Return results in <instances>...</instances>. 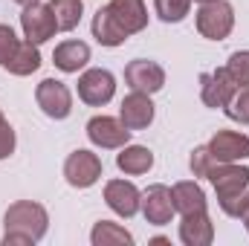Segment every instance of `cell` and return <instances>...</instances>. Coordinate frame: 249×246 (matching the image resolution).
<instances>
[{
  "label": "cell",
  "mask_w": 249,
  "mask_h": 246,
  "mask_svg": "<svg viewBox=\"0 0 249 246\" xmlns=\"http://www.w3.org/2000/svg\"><path fill=\"white\" fill-rule=\"evenodd\" d=\"M180 241L186 246H209L214 241V223L203 211H188L180 220Z\"/></svg>",
  "instance_id": "16"
},
{
  "label": "cell",
  "mask_w": 249,
  "mask_h": 246,
  "mask_svg": "<svg viewBox=\"0 0 249 246\" xmlns=\"http://www.w3.org/2000/svg\"><path fill=\"white\" fill-rule=\"evenodd\" d=\"M50 9H53V15L58 20L61 32H72L81 23V15H84V3L81 0H50Z\"/></svg>",
  "instance_id": "22"
},
{
  "label": "cell",
  "mask_w": 249,
  "mask_h": 246,
  "mask_svg": "<svg viewBox=\"0 0 249 246\" xmlns=\"http://www.w3.org/2000/svg\"><path fill=\"white\" fill-rule=\"evenodd\" d=\"M235 29V9L226 0L203 3L197 12V32L209 41H223Z\"/></svg>",
  "instance_id": "2"
},
{
  "label": "cell",
  "mask_w": 249,
  "mask_h": 246,
  "mask_svg": "<svg viewBox=\"0 0 249 246\" xmlns=\"http://www.w3.org/2000/svg\"><path fill=\"white\" fill-rule=\"evenodd\" d=\"M124 81L130 90L136 93H160L165 87V70L157 61H148V58H136L124 67Z\"/></svg>",
  "instance_id": "10"
},
{
  "label": "cell",
  "mask_w": 249,
  "mask_h": 246,
  "mask_svg": "<svg viewBox=\"0 0 249 246\" xmlns=\"http://www.w3.org/2000/svg\"><path fill=\"white\" fill-rule=\"evenodd\" d=\"M107 12L113 15V20L119 23L124 35H136L148 26V9H145V0H110L107 3Z\"/></svg>",
  "instance_id": "13"
},
{
  "label": "cell",
  "mask_w": 249,
  "mask_h": 246,
  "mask_svg": "<svg viewBox=\"0 0 249 246\" xmlns=\"http://www.w3.org/2000/svg\"><path fill=\"white\" fill-rule=\"evenodd\" d=\"M116 165H119V171L130 174V177L148 174L154 168V151L145 145H124L116 154Z\"/></svg>",
  "instance_id": "17"
},
{
  "label": "cell",
  "mask_w": 249,
  "mask_h": 246,
  "mask_svg": "<svg viewBox=\"0 0 249 246\" xmlns=\"http://www.w3.org/2000/svg\"><path fill=\"white\" fill-rule=\"evenodd\" d=\"M241 223L247 226V232H249V200H247V206H244V214H241Z\"/></svg>",
  "instance_id": "30"
},
{
  "label": "cell",
  "mask_w": 249,
  "mask_h": 246,
  "mask_svg": "<svg viewBox=\"0 0 249 246\" xmlns=\"http://www.w3.org/2000/svg\"><path fill=\"white\" fill-rule=\"evenodd\" d=\"M18 47H20V41H18L15 29H12V26H6V23H0V67H3V70L9 67L12 58H15Z\"/></svg>",
  "instance_id": "27"
},
{
  "label": "cell",
  "mask_w": 249,
  "mask_h": 246,
  "mask_svg": "<svg viewBox=\"0 0 249 246\" xmlns=\"http://www.w3.org/2000/svg\"><path fill=\"white\" fill-rule=\"evenodd\" d=\"M226 70H229V75H232L241 87L249 84V50H238V53H232L229 61H226Z\"/></svg>",
  "instance_id": "26"
},
{
  "label": "cell",
  "mask_w": 249,
  "mask_h": 246,
  "mask_svg": "<svg viewBox=\"0 0 249 246\" xmlns=\"http://www.w3.org/2000/svg\"><path fill=\"white\" fill-rule=\"evenodd\" d=\"M38 67H41V53H38V47H35V44H29V41H20V47H18L15 58L9 61L6 70H9L12 75H32Z\"/></svg>",
  "instance_id": "23"
},
{
  "label": "cell",
  "mask_w": 249,
  "mask_h": 246,
  "mask_svg": "<svg viewBox=\"0 0 249 246\" xmlns=\"http://www.w3.org/2000/svg\"><path fill=\"white\" fill-rule=\"evenodd\" d=\"M188 165H191V174H194V177H209V171H212V165H214V157L209 154L206 145H200V148L191 151Z\"/></svg>",
  "instance_id": "28"
},
{
  "label": "cell",
  "mask_w": 249,
  "mask_h": 246,
  "mask_svg": "<svg viewBox=\"0 0 249 246\" xmlns=\"http://www.w3.org/2000/svg\"><path fill=\"white\" fill-rule=\"evenodd\" d=\"M209 154L214 157V162H241L249 159V136L238 130H217L209 139Z\"/></svg>",
  "instance_id": "12"
},
{
  "label": "cell",
  "mask_w": 249,
  "mask_h": 246,
  "mask_svg": "<svg viewBox=\"0 0 249 246\" xmlns=\"http://www.w3.org/2000/svg\"><path fill=\"white\" fill-rule=\"evenodd\" d=\"M197 3H212V0H197Z\"/></svg>",
  "instance_id": "32"
},
{
  "label": "cell",
  "mask_w": 249,
  "mask_h": 246,
  "mask_svg": "<svg viewBox=\"0 0 249 246\" xmlns=\"http://www.w3.org/2000/svg\"><path fill=\"white\" fill-rule=\"evenodd\" d=\"M90 241H93V246H133V235L119 223L99 220L90 232Z\"/></svg>",
  "instance_id": "21"
},
{
  "label": "cell",
  "mask_w": 249,
  "mask_h": 246,
  "mask_svg": "<svg viewBox=\"0 0 249 246\" xmlns=\"http://www.w3.org/2000/svg\"><path fill=\"white\" fill-rule=\"evenodd\" d=\"M15 130H12V124L6 122V116H3V110H0V159H9L12 154H15Z\"/></svg>",
  "instance_id": "29"
},
{
  "label": "cell",
  "mask_w": 249,
  "mask_h": 246,
  "mask_svg": "<svg viewBox=\"0 0 249 246\" xmlns=\"http://www.w3.org/2000/svg\"><path fill=\"white\" fill-rule=\"evenodd\" d=\"M15 3H20V6H32V3H38V0H15Z\"/></svg>",
  "instance_id": "31"
},
{
  "label": "cell",
  "mask_w": 249,
  "mask_h": 246,
  "mask_svg": "<svg viewBox=\"0 0 249 246\" xmlns=\"http://www.w3.org/2000/svg\"><path fill=\"white\" fill-rule=\"evenodd\" d=\"M139 211L145 214V220H148L151 226H165V223H171V217L177 214L171 188H168V185H151V188L142 194Z\"/></svg>",
  "instance_id": "11"
},
{
  "label": "cell",
  "mask_w": 249,
  "mask_h": 246,
  "mask_svg": "<svg viewBox=\"0 0 249 246\" xmlns=\"http://www.w3.org/2000/svg\"><path fill=\"white\" fill-rule=\"evenodd\" d=\"M238 87H241V84L229 75L226 67H217V70L200 75V99H203L206 107H214V110H217V107H226Z\"/></svg>",
  "instance_id": "8"
},
{
  "label": "cell",
  "mask_w": 249,
  "mask_h": 246,
  "mask_svg": "<svg viewBox=\"0 0 249 246\" xmlns=\"http://www.w3.org/2000/svg\"><path fill=\"white\" fill-rule=\"evenodd\" d=\"M20 29H23V38L29 44L41 47V44H47L58 32V20H55L53 9L38 0L32 6H23V12H20Z\"/></svg>",
  "instance_id": "3"
},
{
  "label": "cell",
  "mask_w": 249,
  "mask_h": 246,
  "mask_svg": "<svg viewBox=\"0 0 249 246\" xmlns=\"http://www.w3.org/2000/svg\"><path fill=\"white\" fill-rule=\"evenodd\" d=\"M171 194H174V209H177L180 214L203 211V209H206V194H203V188L194 183V180L177 183L174 188H171Z\"/></svg>",
  "instance_id": "20"
},
{
  "label": "cell",
  "mask_w": 249,
  "mask_h": 246,
  "mask_svg": "<svg viewBox=\"0 0 249 246\" xmlns=\"http://www.w3.org/2000/svg\"><path fill=\"white\" fill-rule=\"evenodd\" d=\"M223 110H226V116H229L232 122L249 124V84H244V87L235 90V96L229 99V105H226Z\"/></svg>",
  "instance_id": "24"
},
{
  "label": "cell",
  "mask_w": 249,
  "mask_h": 246,
  "mask_svg": "<svg viewBox=\"0 0 249 246\" xmlns=\"http://www.w3.org/2000/svg\"><path fill=\"white\" fill-rule=\"evenodd\" d=\"M130 133L122 124V119H113V116H93L87 122V139L96 145V148H105V151H113V148H124L130 142Z\"/></svg>",
  "instance_id": "9"
},
{
  "label": "cell",
  "mask_w": 249,
  "mask_h": 246,
  "mask_svg": "<svg viewBox=\"0 0 249 246\" xmlns=\"http://www.w3.org/2000/svg\"><path fill=\"white\" fill-rule=\"evenodd\" d=\"M53 61H55V67L61 72H78V70H84L87 61H90V47L84 41H64V44L55 47Z\"/></svg>",
  "instance_id": "18"
},
{
  "label": "cell",
  "mask_w": 249,
  "mask_h": 246,
  "mask_svg": "<svg viewBox=\"0 0 249 246\" xmlns=\"http://www.w3.org/2000/svg\"><path fill=\"white\" fill-rule=\"evenodd\" d=\"M64 177H67V183L72 185V188H90V185H96L99 177H102V159H99V154L84 151V148L72 151L67 157V162H64Z\"/></svg>",
  "instance_id": "7"
},
{
  "label": "cell",
  "mask_w": 249,
  "mask_h": 246,
  "mask_svg": "<svg viewBox=\"0 0 249 246\" xmlns=\"http://www.w3.org/2000/svg\"><path fill=\"white\" fill-rule=\"evenodd\" d=\"M3 246L12 244H38L47 229H50V214L41 203H32V200H18L6 209L3 214Z\"/></svg>",
  "instance_id": "1"
},
{
  "label": "cell",
  "mask_w": 249,
  "mask_h": 246,
  "mask_svg": "<svg viewBox=\"0 0 249 246\" xmlns=\"http://www.w3.org/2000/svg\"><path fill=\"white\" fill-rule=\"evenodd\" d=\"M35 102L50 119H67L72 113V93L58 78H44L35 87Z\"/></svg>",
  "instance_id": "6"
},
{
  "label": "cell",
  "mask_w": 249,
  "mask_h": 246,
  "mask_svg": "<svg viewBox=\"0 0 249 246\" xmlns=\"http://www.w3.org/2000/svg\"><path fill=\"white\" fill-rule=\"evenodd\" d=\"M105 203L119 214V217H133L142 206V194L139 188L127 180H110L105 185Z\"/></svg>",
  "instance_id": "15"
},
{
  "label": "cell",
  "mask_w": 249,
  "mask_h": 246,
  "mask_svg": "<svg viewBox=\"0 0 249 246\" xmlns=\"http://www.w3.org/2000/svg\"><path fill=\"white\" fill-rule=\"evenodd\" d=\"M93 38H96L102 47H122L124 41H127V35L119 29V23H116L113 15L107 12V6H102V9L93 15Z\"/></svg>",
  "instance_id": "19"
},
{
  "label": "cell",
  "mask_w": 249,
  "mask_h": 246,
  "mask_svg": "<svg viewBox=\"0 0 249 246\" xmlns=\"http://www.w3.org/2000/svg\"><path fill=\"white\" fill-rule=\"evenodd\" d=\"M116 93V78L110 70L93 67L78 75V99L90 107H105Z\"/></svg>",
  "instance_id": "5"
},
{
  "label": "cell",
  "mask_w": 249,
  "mask_h": 246,
  "mask_svg": "<svg viewBox=\"0 0 249 246\" xmlns=\"http://www.w3.org/2000/svg\"><path fill=\"white\" fill-rule=\"evenodd\" d=\"M119 119H122V124L127 130H145L148 124L154 122V102H151V96L130 90V96L122 99Z\"/></svg>",
  "instance_id": "14"
},
{
  "label": "cell",
  "mask_w": 249,
  "mask_h": 246,
  "mask_svg": "<svg viewBox=\"0 0 249 246\" xmlns=\"http://www.w3.org/2000/svg\"><path fill=\"white\" fill-rule=\"evenodd\" d=\"M154 9L160 15V20L165 23H180L191 9V0H154Z\"/></svg>",
  "instance_id": "25"
},
{
  "label": "cell",
  "mask_w": 249,
  "mask_h": 246,
  "mask_svg": "<svg viewBox=\"0 0 249 246\" xmlns=\"http://www.w3.org/2000/svg\"><path fill=\"white\" fill-rule=\"evenodd\" d=\"M206 180L214 185L217 203H226V200L244 194L249 188V168L247 165H238V162H214Z\"/></svg>",
  "instance_id": "4"
}]
</instances>
